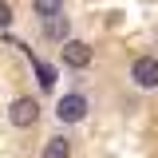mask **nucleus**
Instances as JSON below:
<instances>
[{
	"instance_id": "nucleus-1",
	"label": "nucleus",
	"mask_w": 158,
	"mask_h": 158,
	"mask_svg": "<svg viewBox=\"0 0 158 158\" xmlns=\"http://www.w3.org/2000/svg\"><path fill=\"white\" fill-rule=\"evenodd\" d=\"M131 79H135L142 91L158 87V59H154V56H138V59H135V67H131Z\"/></svg>"
},
{
	"instance_id": "nucleus-2",
	"label": "nucleus",
	"mask_w": 158,
	"mask_h": 158,
	"mask_svg": "<svg viewBox=\"0 0 158 158\" xmlns=\"http://www.w3.org/2000/svg\"><path fill=\"white\" fill-rule=\"evenodd\" d=\"M8 118H12V127H32V123H36L40 118V103L36 99H16V103H12V107H8Z\"/></svg>"
},
{
	"instance_id": "nucleus-3",
	"label": "nucleus",
	"mask_w": 158,
	"mask_h": 158,
	"mask_svg": "<svg viewBox=\"0 0 158 158\" xmlns=\"http://www.w3.org/2000/svg\"><path fill=\"white\" fill-rule=\"evenodd\" d=\"M56 115H59V123H79V118L87 115V99L83 95H63L59 107H56Z\"/></svg>"
},
{
	"instance_id": "nucleus-4",
	"label": "nucleus",
	"mask_w": 158,
	"mask_h": 158,
	"mask_svg": "<svg viewBox=\"0 0 158 158\" xmlns=\"http://www.w3.org/2000/svg\"><path fill=\"white\" fill-rule=\"evenodd\" d=\"M59 52H63V63H67V67H87V63H91V48H87L83 40H67Z\"/></svg>"
},
{
	"instance_id": "nucleus-5",
	"label": "nucleus",
	"mask_w": 158,
	"mask_h": 158,
	"mask_svg": "<svg viewBox=\"0 0 158 158\" xmlns=\"http://www.w3.org/2000/svg\"><path fill=\"white\" fill-rule=\"evenodd\" d=\"M44 36H48V40H59V44H67V40H71V20L63 16V12H59V16H52V20H44Z\"/></svg>"
},
{
	"instance_id": "nucleus-6",
	"label": "nucleus",
	"mask_w": 158,
	"mask_h": 158,
	"mask_svg": "<svg viewBox=\"0 0 158 158\" xmlns=\"http://www.w3.org/2000/svg\"><path fill=\"white\" fill-rule=\"evenodd\" d=\"M44 158H71V138H63V135L48 138V146H44Z\"/></svg>"
},
{
	"instance_id": "nucleus-7",
	"label": "nucleus",
	"mask_w": 158,
	"mask_h": 158,
	"mask_svg": "<svg viewBox=\"0 0 158 158\" xmlns=\"http://www.w3.org/2000/svg\"><path fill=\"white\" fill-rule=\"evenodd\" d=\"M32 8H36V16L52 20V16H59V12H63V0H32Z\"/></svg>"
},
{
	"instance_id": "nucleus-8",
	"label": "nucleus",
	"mask_w": 158,
	"mask_h": 158,
	"mask_svg": "<svg viewBox=\"0 0 158 158\" xmlns=\"http://www.w3.org/2000/svg\"><path fill=\"white\" fill-rule=\"evenodd\" d=\"M32 63H36L40 87H44V91H52V87H56V67H48V63H40V59H32Z\"/></svg>"
},
{
	"instance_id": "nucleus-9",
	"label": "nucleus",
	"mask_w": 158,
	"mask_h": 158,
	"mask_svg": "<svg viewBox=\"0 0 158 158\" xmlns=\"http://www.w3.org/2000/svg\"><path fill=\"white\" fill-rule=\"evenodd\" d=\"M8 24H12V8H8V4H4V0H0V32H4V28H8Z\"/></svg>"
}]
</instances>
